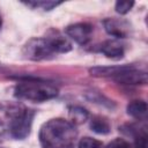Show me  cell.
Here are the masks:
<instances>
[{
    "label": "cell",
    "mask_w": 148,
    "mask_h": 148,
    "mask_svg": "<svg viewBox=\"0 0 148 148\" xmlns=\"http://www.w3.org/2000/svg\"><path fill=\"white\" fill-rule=\"evenodd\" d=\"M127 113L130 116H132L135 119L139 120H145L147 117V103L142 99H136V101H132L128 105H127Z\"/></svg>",
    "instance_id": "cell-11"
},
{
    "label": "cell",
    "mask_w": 148,
    "mask_h": 148,
    "mask_svg": "<svg viewBox=\"0 0 148 148\" xmlns=\"http://www.w3.org/2000/svg\"><path fill=\"white\" fill-rule=\"evenodd\" d=\"M1 25H2V18H1V15H0V29H1Z\"/></svg>",
    "instance_id": "cell-18"
},
{
    "label": "cell",
    "mask_w": 148,
    "mask_h": 148,
    "mask_svg": "<svg viewBox=\"0 0 148 148\" xmlns=\"http://www.w3.org/2000/svg\"><path fill=\"white\" fill-rule=\"evenodd\" d=\"M99 51L104 56H106L108 58L113 59V60L121 59L125 53L124 45L116 39H109V40H105L104 43H102L99 46Z\"/></svg>",
    "instance_id": "cell-10"
},
{
    "label": "cell",
    "mask_w": 148,
    "mask_h": 148,
    "mask_svg": "<svg viewBox=\"0 0 148 148\" xmlns=\"http://www.w3.org/2000/svg\"><path fill=\"white\" fill-rule=\"evenodd\" d=\"M46 38L49 39L54 53H66L72 50V43L68 40L67 37H65L58 31L51 30Z\"/></svg>",
    "instance_id": "cell-9"
},
{
    "label": "cell",
    "mask_w": 148,
    "mask_h": 148,
    "mask_svg": "<svg viewBox=\"0 0 148 148\" xmlns=\"http://www.w3.org/2000/svg\"><path fill=\"white\" fill-rule=\"evenodd\" d=\"M1 131H2V127H1V124H0V133H1Z\"/></svg>",
    "instance_id": "cell-19"
},
{
    "label": "cell",
    "mask_w": 148,
    "mask_h": 148,
    "mask_svg": "<svg viewBox=\"0 0 148 148\" xmlns=\"http://www.w3.org/2000/svg\"><path fill=\"white\" fill-rule=\"evenodd\" d=\"M14 92L18 98L35 103H42L57 97L59 90L50 82L25 77L15 86Z\"/></svg>",
    "instance_id": "cell-2"
},
{
    "label": "cell",
    "mask_w": 148,
    "mask_h": 148,
    "mask_svg": "<svg viewBox=\"0 0 148 148\" xmlns=\"http://www.w3.org/2000/svg\"><path fill=\"white\" fill-rule=\"evenodd\" d=\"M134 6V1H117L116 2V12L119 14H126Z\"/></svg>",
    "instance_id": "cell-16"
},
{
    "label": "cell",
    "mask_w": 148,
    "mask_h": 148,
    "mask_svg": "<svg viewBox=\"0 0 148 148\" xmlns=\"http://www.w3.org/2000/svg\"><path fill=\"white\" fill-rule=\"evenodd\" d=\"M105 148H134V147H132L126 140L117 138V139L112 140L108 146H105Z\"/></svg>",
    "instance_id": "cell-17"
},
{
    "label": "cell",
    "mask_w": 148,
    "mask_h": 148,
    "mask_svg": "<svg viewBox=\"0 0 148 148\" xmlns=\"http://www.w3.org/2000/svg\"><path fill=\"white\" fill-rule=\"evenodd\" d=\"M69 113H71V116H72V118H73L74 120H77V121H80V123L84 121V120L87 119V117H88L87 110H84V109H82V108H79V106L71 108V109H69Z\"/></svg>",
    "instance_id": "cell-15"
},
{
    "label": "cell",
    "mask_w": 148,
    "mask_h": 148,
    "mask_svg": "<svg viewBox=\"0 0 148 148\" xmlns=\"http://www.w3.org/2000/svg\"><path fill=\"white\" fill-rule=\"evenodd\" d=\"M119 84L126 86H136V84H146L147 83V72L138 69L135 66L124 65L123 69L111 77Z\"/></svg>",
    "instance_id": "cell-5"
},
{
    "label": "cell",
    "mask_w": 148,
    "mask_h": 148,
    "mask_svg": "<svg viewBox=\"0 0 148 148\" xmlns=\"http://www.w3.org/2000/svg\"><path fill=\"white\" fill-rule=\"evenodd\" d=\"M79 148H105V146L101 141H98L96 139L86 136V138H82L80 140Z\"/></svg>",
    "instance_id": "cell-14"
},
{
    "label": "cell",
    "mask_w": 148,
    "mask_h": 148,
    "mask_svg": "<svg viewBox=\"0 0 148 148\" xmlns=\"http://www.w3.org/2000/svg\"><path fill=\"white\" fill-rule=\"evenodd\" d=\"M103 25L105 31L116 37V38H125L128 32L130 25L125 21H119L116 18H106L103 21Z\"/></svg>",
    "instance_id": "cell-8"
},
{
    "label": "cell",
    "mask_w": 148,
    "mask_h": 148,
    "mask_svg": "<svg viewBox=\"0 0 148 148\" xmlns=\"http://www.w3.org/2000/svg\"><path fill=\"white\" fill-rule=\"evenodd\" d=\"M90 128L97 134H108L111 131V126H110L109 121L101 116H95L91 118Z\"/></svg>",
    "instance_id": "cell-12"
},
{
    "label": "cell",
    "mask_w": 148,
    "mask_h": 148,
    "mask_svg": "<svg viewBox=\"0 0 148 148\" xmlns=\"http://www.w3.org/2000/svg\"><path fill=\"white\" fill-rule=\"evenodd\" d=\"M25 58L30 60H44L50 59L56 53L46 37L31 38L23 49Z\"/></svg>",
    "instance_id": "cell-4"
},
{
    "label": "cell",
    "mask_w": 148,
    "mask_h": 148,
    "mask_svg": "<svg viewBox=\"0 0 148 148\" xmlns=\"http://www.w3.org/2000/svg\"><path fill=\"white\" fill-rule=\"evenodd\" d=\"M119 131L123 132L125 135L133 138L134 148H148V135L146 126H140L136 124H125L119 127Z\"/></svg>",
    "instance_id": "cell-6"
},
{
    "label": "cell",
    "mask_w": 148,
    "mask_h": 148,
    "mask_svg": "<svg viewBox=\"0 0 148 148\" xmlns=\"http://www.w3.org/2000/svg\"><path fill=\"white\" fill-rule=\"evenodd\" d=\"M27 6H30V7H34V8H42L44 10H51L52 8L59 6L61 2H56V1H28V2H24Z\"/></svg>",
    "instance_id": "cell-13"
},
{
    "label": "cell",
    "mask_w": 148,
    "mask_h": 148,
    "mask_svg": "<svg viewBox=\"0 0 148 148\" xmlns=\"http://www.w3.org/2000/svg\"><path fill=\"white\" fill-rule=\"evenodd\" d=\"M77 138L75 125L62 118L50 119L39 131L42 148H73Z\"/></svg>",
    "instance_id": "cell-1"
},
{
    "label": "cell",
    "mask_w": 148,
    "mask_h": 148,
    "mask_svg": "<svg viewBox=\"0 0 148 148\" xmlns=\"http://www.w3.org/2000/svg\"><path fill=\"white\" fill-rule=\"evenodd\" d=\"M66 34L80 45H86L92 35V25L89 23H75L66 28Z\"/></svg>",
    "instance_id": "cell-7"
},
{
    "label": "cell",
    "mask_w": 148,
    "mask_h": 148,
    "mask_svg": "<svg viewBox=\"0 0 148 148\" xmlns=\"http://www.w3.org/2000/svg\"><path fill=\"white\" fill-rule=\"evenodd\" d=\"M35 117V111L28 108H17L10 112L9 120V132L15 139H25L31 131L32 119Z\"/></svg>",
    "instance_id": "cell-3"
}]
</instances>
